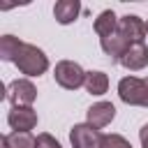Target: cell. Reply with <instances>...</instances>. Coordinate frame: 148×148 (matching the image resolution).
Returning <instances> with one entry per match:
<instances>
[{
  "label": "cell",
  "instance_id": "1",
  "mask_svg": "<svg viewBox=\"0 0 148 148\" xmlns=\"http://www.w3.org/2000/svg\"><path fill=\"white\" fill-rule=\"evenodd\" d=\"M14 65L18 67V72L28 74V76H39L49 69V58L42 49H37L35 44H23Z\"/></svg>",
  "mask_w": 148,
  "mask_h": 148
},
{
  "label": "cell",
  "instance_id": "2",
  "mask_svg": "<svg viewBox=\"0 0 148 148\" xmlns=\"http://www.w3.org/2000/svg\"><path fill=\"white\" fill-rule=\"evenodd\" d=\"M118 95L125 104L132 106H148V76L136 79V76H125L118 83Z\"/></svg>",
  "mask_w": 148,
  "mask_h": 148
},
{
  "label": "cell",
  "instance_id": "3",
  "mask_svg": "<svg viewBox=\"0 0 148 148\" xmlns=\"http://www.w3.org/2000/svg\"><path fill=\"white\" fill-rule=\"evenodd\" d=\"M86 74H88V72H83V67H81L79 62H74V60H60V62L56 65V69H53L56 83H58L60 88H65V90H76V88H81V86L86 83Z\"/></svg>",
  "mask_w": 148,
  "mask_h": 148
},
{
  "label": "cell",
  "instance_id": "4",
  "mask_svg": "<svg viewBox=\"0 0 148 148\" xmlns=\"http://www.w3.org/2000/svg\"><path fill=\"white\" fill-rule=\"evenodd\" d=\"M69 143H72V148H102L104 146V134L97 127H92L90 123H81V125L72 127Z\"/></svg>",
  "mask_w": 148,
  "mask_h": 148
},
{
  "label": "cell",
  "instance_id": "5",
  "mask_svg": "<svg viewBox=\"0 0 148 148\" xmlns=\"http://www.w3.org/2000/svg\"><path fill=\"white\" fill-rule=\"evenodd\" d=\"M35 97H37V88L28 79H16L7 86V99L12 102V106H30Z\"/></svg>",
  "mask_w": 148,
  "mask_h": 148
},
{
  "label": "cell",
  "instance_id": "6",
  "mask_svg": "<svg viewBox=\"0 0 148 148\" xmlns=\"http://www.w3.org/2000/svg\"><path fill=\"white\" fill-rule=\"evenodd\" d=\"M118 30L120 35L130 42V44H143L146 35H148V25L143 23V18H139L136 14H125L118 21Z\"/></svg>",
  "mask_w": 148,
  "mask_h": 148
},
{
  "label": "cell",
  "instance_id": "7",
  "mask_svg": "<svg viewBox=\"0 0 148 148\" xmlns=\"http://www.w3.org/2000/svg\"><path fill=\"white\" fill-rule=\"evenodd\" d=\"M7 123L14 132H30L37 125V113L32 106H12Z\"/></svg>",
  "mask_w": 148,
  "mask_h": 148
},
{
  "label": "cell",
  "instance_id": "8",
  "mask_svg": "<svg viewBox=\"0 0 148 148\" xmlns=\"http://www.w3.org/2000/svg\"><path fill=\"white\" fill-rule=\"evenodd\" d=\"M99 44H102V51L111 58V62H120L123 53L132 46V44L120 35V30H116V32H111V35L102 37V39H99Z\"/></svg>",
  "mask_w": 148,
  "mask_h": 148
},
{
  "label": "cell",
  "instance_id": "9",
  "mask_svg": "<svg viewBox=\"0 0 148 148\" xmlns=\"http://www.w3.org/2000/svg\"><path fill=\"white\" fill-rule=\"evenodd\" d=\"M86 118H88V123L92 125V127H106L113 118H116V106L111 104V102H97V104H92L88 111H86Z\"/></svg>",
  "mask_w": 148,
  "mask_h": 148
},
{
  "label": "cell",
  "instance_id": "10",
  "mask_svg": "<svg viewBox=\"0 0 148 148\" xmlns=\"http://www.w3.org/2000/svg\"><path fill=\"white\" fill-rule=\"evenodd\" d=\"M120 65H123L125 69H130V72L143 69V67L148 65V46H146V44H132V46L123 53Z\"/></svg>",
  "mask_w": 148,
  "mask_h": 148
},
{
  "label": "cell",
  "instance_id": "11",
  "mask_svg": "<svg viewBox=\"0 0 148 148\" xmlns=\"http://www.w3.org/2000/svg\"><path fill=\"white\" fill-rule=\"evenodd\" d=\"M79 12H81L79 0H58V2H56V7H53V16H56V21H58V23H62V25H67V23L76 21Z\"/></svg>",
  "mask_w": 148,
  "mask_h": 148
},
{
  "label": "cell",
  "instance_id": "12",
  "mask_svg": "<svg viewBox=\"0 0 148 148\" xmlns=\"http://www.w3.org/2000/svg\"><path fill=\"white\" fill-rule=\"evenodd\" d=\"M118 16L111 12V9H104L97 18H95V32L99 35V39L102 37H106V35H111V32H116L118 30Z\"/></svg>",
  "mask_w": 148,
  "mask_h": 148
},
{
  "label": "cell",
  "instance_id": "13",
  "mask_svg": "<svg viewBox=\"0 0 148 148\" xmlns=\"http://www.w3.org/2000/svg\"><path fill=\"white\" fill-rule=\"evenodd\" d=\"M83 86H86V90H88L90 95H104V92L109 90V76H106L104 72H99V69L88 72Z\"/></svg>",
  "mask_w": 148,
  "mask_h": 148
},
{
  "label": "cell",
  "instance_id": "14",
  "mask_svg": "<svg viewBox=\"0 0 148 148\" xmlns=\"http://www.w3.org/2000/svg\"><path fill=\"white\" fill-rule=\"evenodd\" d=\"M21 46H23V42H21L18 37H14V35H2V37H0V58L7 60V62H14L16 56H18V51H21Z\"/></svg>",
  "mask_w": 148,
  "mask_h": 148
},
{
  "label": "cell",
  "instance_id": "15",
  "mask_svg": "<svg viewBox=\"0 0 148 148\" xmlns=\"http://www.w3.org/2000/svg\"><path fill=\"white\" fill-rule=\"evenodd\" d=\"M35 141L30 132H12L2 136V148H35Z\"/></svg>",
  "mask_w": 148,
  "mask_h": 148
},
{
  "label": "cell",
  "instance_id": "16",
  "mask_svg": "<svg viewBox=\"0 0 148 148\" xmlns=\"http://www.w3.org/2000/svg\"><path fill=\"white\" fill-rule=\"evenodd\" d=\"M102 148H132V146L120 134H104V146Z\"/></svg>",
  "mask_w": 148,
  "mask_h": 148
},
{
  "label": "cell",
  "instance_id": "17",
  "mask_svg": "<svg viewBox=\"0 0 148 148\" xmlns=\"http://www.w3.org/2000/svg\"><path fill=\"white\" fill-rule=\"evenodd\" d=\"M35 148H62L60 146V141L56 139V136H51V134H39L37 136V141H35Z\"/></svg>",
  "mask_w": 148,
  "mask_h": 148
},
{
  "label": "cell",
  "instance_id": "18",
  "mask_svg": "<svg viewBox=\"0 0 148 148\" xmlns=\"http://www.w3.org/2000/svg\"><path fill=\"white\" fill-rule=\"evenodd\" d=\"M139 141H141V148H148V125L139 130Z\"/></svg>",
  "mask_w": 148,
  "mask_h": 148
},
{
  "label": "cell",
  "instance_id": "19",
  "mask_svg": "<svg viewBox=\"0 0 148 148\" xmlns=\"http://www.w3.org/2000/svg\"><path fill=\"white\" fill-rule=\"evenodd\" d=\"M146 25H148V23H146Z\"/></svg>",
  "mask_w": 148,
  "mask_h": 148
}]
</instances>
